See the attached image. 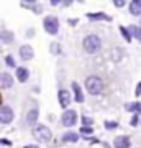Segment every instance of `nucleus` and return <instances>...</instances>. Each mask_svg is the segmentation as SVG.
Segmentation results:
<instances>
[{
    "label": "nucleus",
    "mask_w": 141,
    "mask_h": 148,
    "mask_svg": "<svg viewBox=\"0 0 141 148\" xmlns=\"http://www.w3.org/2000/svg\"><path fill=\"white\" fill-rule=\"evenodd\" d=\"M84 87H85V90H87L90 95H100L105 89V82L100 76L92 74V76H87V77H85Z\"/></svg>",
    "instance_id": "f257e3e1"
},
{
    "label": "nucleus",
    "mask_w": 141,
    "mask_h": 148,
    "mask_svg": "<svg viewBox=\"0 0 141 148\" xmlns=\"http://www.w3.org/2000/svg\"><path fill=\"white\" fill-rule=\"evenodd\" d=\"M82 49L87 54H97L102 49V38L95 33H90L82 40Z\"/></svg>",
    "instance_id": "f03ea898"
},
{
    "label": "nucleus",
    "mask_w": 141,
    "mask_h": 148,
    "mask_svg": "<svg viewBox=\"0 0 141 148\" xmlns=\"http://www.w3.org/2000/svg\"><path fill=\"white\" fill-rule=\"evenodd\" d=\"M31 137L36 140L38 143H49L52 140V132L51 128L44 125V123H38L31 128Z\"/></svg>",
    "instance_id": "7ed1b4c3"
},
{
    "label": "nucleus",
    "mask_w": 141,
    "mask_h": 148,
    "mask_svg": "<svg viewBox=\"0 0 141 148\" xmlns=\"http://www.w3.org/2000/svg\"><path fill=\"white\" fill-rule=\"evenodd\" d=\"M59 28H61V23H59V18L56 15H46L43 18V30L48 35L56 36L59 33Z\"/></svg>",
    "instance_id": "20e7f679"
},
{
    "label": "nucleus",
    "mask_w": 141,
    "mask_h": 148,
    "mask_svg": "<svg viewBox=\"0 0 141 148\" xmlns=\"http://www.w3.org/2000/svg\"><path fill=\"white\" fill-rule=\"evenodd\" d=\"M79 119H80V117H79L77 110H74V109H66V110H63V114L59 117V122H61L63 127L72 128L74 125H77Z\"/></svg>",
    "instance_id": "39448f33"
},
{
    "label": "nucleus",
    "mask_w": 141,
    "mask_h": 148,
    "mask_svg": "<svg viewBox=\"0 0 141 148\" xmlns=\"http://www.w3.org/2000/svg\"><path fill=\"white\" fill-rule=\"evenodd\" d=\"M72 101H74L72 92H71L69 89H66V87H59L58 89V104H59V107H61L63 110H66V109L71 107Z\"/></svg>",
    "instance_id": "423d86ee"
},
{
    "label": "nucleus",
    "mask_w": 141,
    "mask_h": 148,
    "mask_svg": "<svg viewBox=\"0 0 141 148\" xmlns=\"http://www.w3.org/2000/svg\"><path fill=\"white\" fill-rule=\"evenodd\" d=\"M13 119H15V112L10 106H7V104L0 106V123L2 125H10Z\"/></svg>",
    "instance_id": "0eeeda50"
},
{
    "label": "nucleus",
    "mask_w": 141,
    "mask_h": 148,
    "mask_svg": "<svg viewBox=\"0 0 141 148\" xmlns=\"http://www.w3.org/2000/svg\"><path fill=\"white\" fill-rule=\"evenodd\" d=\"M38 122H40V109L38 107L28 109V112L25 114V125L33 128L35 125H38Z\"/></svg>",
    "instance_id": "6e6552de"
},
{
    "label": "nucleus",
    "mask_w": 141,
    "mask_h": 148,
    "mask_svg": "<svg viewBox=\"0 0 141 148\" xmlns=\"http://www.w3.org/2000/svg\"><path fill=\"white\" fill-rule=\"evenodd\" d=\"M18 56H20V59L23 63H28V61H31V59L35 58V49H33L31 45L25 43V45H21V46L18 48Z\"/></svg>",
    "instance_id": "1a4fd4ad"
},
{
    "label": "nucleus",
    "mask_w": 141,
    "mask_h": 148,
    "mask_svg": "<svg viewBox=\"0 0 141 148\" xmlns=\"http://www.w3.org/2000/svg\"><path fill=\"white\" fill-rule=\"evenodd\" d=\"M71 92H72L74 102H77V104H84V102H85L84 89H82V86L79 84L77 81H72V82H71Z\"/></svg>",
    "instance_id": "9d476101"
},
{
    "label": "nucleus",
    "mask_w": 141,
    "mask_h": 148,
    "mask_svg": "<svg viewBox=\"0 0 141 148\" xmlns=\"http://www.w3.org/2000/svg\"><path fill=\"white\" fill-rule=\"evenodd\" d=\"M30 76H31V73H30V69L26 68V66H16V69H15V79L18 81L20 84L28 82V81H30Z\"/></svg>",
    "instance_id": "9b49d317"
},
{
    "label": "nucleus",
    "mask_w": 141,
    "mask_h": 148,
    "mask_svg": "<svg viewBox=\"0 0 141 148\" xmlns=\"http://www.w3.org/2000/svg\"><path fill=\"white\" fill-rule=\"evenodd\" d=\"M15 86V76H12L10 73H7V71H3V73H0V87L2 89H12Z\"/></svg>",
    "instance_id": "f8f14e48"
},
{
    "label": "nucleus",
    "mask_w": 141,
    "mask_h": 148,
    "mask_svg": "<svg viewBox=\"0 0 141 148\" xmlns=\"http://www.w3.org/2000/svg\"><path fill=\"white\" fill-rule=\"evenodd\" d=\"M112 145L113 148H131V138L128 135H116Z\"/></svg>",
    "instance_id": "ddd939ff"
},
{
    "label": "nucleus",
    "mask_w": 141,
    "mask_h": 148,
    "mask_svg": "<svg viewBox=\"0 0 141 148\" xmlns=\"http://www.w3.org/2000/svg\"><path fill=\"white\" fill-rule=\"evenodd\" d=\"M85 16L89 21H112V16L107 15L105 12H89Z\"/></svg>",
    "instance_id": "4468645a"
},
{
    "label": "nucleus",
    "mask_w": 141,
    "mask_h": 148,
    "mask_svg": "<svg viewBox=\"0 0 141 148\" xmlns=\"http://www.w3.org/2000/svg\"><path fill=\"white\" fill-rule=\"evenodd\" d=\"M80 140V133L74 132V130H67L61 135V142L63 143H77Z\"/></svg>",
    "instance_id": "2eb2a0df"
},
{
    "label": "nucleus",
    "mask_w": 141,
    "mask_h": 148,
    "mask_svg": "<svg viewBox=\"0 0 141 148\" xmlns=\"http://www.w3.org/2000/svg\"><path fill=\"white\" fill-rule=\"evenodd\" d=\"M15 41V33L12 30H0V43L2 45H12Z\"/></svg>",
    "instance_id": "dca6fc26"
},
{
    "label": "nucleus",
    "mask_w": 141,
    "mask_h": 148,
    "mask_svg": "<svg viewBox=\"0 0 141 148\" xmlns=\"http://www.w3.org/2000/svg\"><path fill=\"white\" fill-rule=\"evenodd\" d=\"M128 12L133 16H141V0H130L128 3Z\"/></svg>",
    "instance_id": "f3484780"
},
{
    "label": "nucleus",
    "mask_w": 141,
    "mask_h": 148,
    "mask_svg": "<svg viewBox=\"0 0 141 148\" xmlns=\"http://www.w3.org/2000/svg\"><path fill=\"white\" fill-rule=\"evenodd\" d=\"M125 110L130 112V114H140V115H141V102L140 101L126 102V104H125Z\"/></svg>",
    "instance_id": "a211bd4d"
},
{
    "label": "nucleus",
    "mask_w": 141,
    "mask_h": 148,
    "mask_svg": "<svg viewBox=\"0 0 141 148\" xmlns=\"http://www.w3.org/2000/svg\"><path fill=\"white\" fill-rule=\"evenodd\" d=\"M79 133H80V137H84L85 140H90V138H92V135H94V127L80 125V128H79Z\"/></svg>",
    "instance_id": "6ab92c4d"
},
{
    "label": "nucleus",
    "mask_w": 141,
    "mask_h": 148,
    "mask_svg": "<svg viewBox=\"0 0 141 148\" xmlns=\"http://www.w3.org/2000/svg\"><path fill=\"white\" fill-rule=\"evenodd\" d=\"M128 28H130L133 40H136V41L141 45V27H140V25H130Z\"/></svg>",
    "instance_id": "aec40b11"
},
{
    "label": "nucleus",
    "mask_w": 141,
    "mask_h": 148,
    "mask_svg": "<svg viewBox=\"0 0 141 148\" xmlns=\"http://www.w3.org/2000/svg\"><path fill=\"white\" fill-rule=\"evenodd\" d=\"M120 35H121V38L125 40L126 43H131L133 41V36H131V32H130V28L128 27H123V25H120Z\"/></svg>",
    "instance_id": "412c9836"
},
{
    "label": "nucleus",
    "mask_w": 141,
    "mask_h": 148,
    "mask_svg": "<svg viewBox=\"0 0 141 148\" xmlns=\"http://www.w3.org/2000/svg\"><path fill=\"white\" fill-rule=\"evenodd\" d=\"M120 127V123L115 120H105L104 122V128L105 130H108V132H112V130H116V128Z\"/></svg>",
    "instance_id": "4be33fe9"
},
{
    "label": "nucleus",
    "mask_w": 141,
    "mask_h": 148,
    "mask_svg": "<svg viewBox=\"0 0 141 148\" xmlns=\"http://www.w3.org/2000/svg\"><path fill=\"white\" fill-rule=\"evenodd\" d=\"M121 58H123V51H121V48H113L112 49V59L113 61H121Z\"/></svg>",
    "instance_id": "5701e85b"
},
{
    "label": "nucleus",
    "mask_w": 141,
    "mask_h": 148,
    "mask_svg": "<svg viewBox=\"0 0 141 148\" xmlns=\"http://www.w3.org/2000/svg\"><path fill=\"white\" fill-rule=\"evenodd\" d=\"M5 66L10 69H16V61L13 58V54H7L5 56Z\"/></svg>",
    "instance_id": "b1692460"
},
{
    "label": "nucleus",
    "mask_w": 141,
    "mask_h": 148,
    "mask_svg": "<svg viewBox=\"0 0 141 148\" xmlns=\"http://www.w3.org/2000/svg\"><path fill=\"white\" fill-rule=\"evenodd\" d=\"M130 125H131V127H133V128L140 127V125H141V117H140V114H133V115H131Z\"/></svg>",
    "instance_id": "393cba45"
},
{
    "label": "nucleus",
    "mask_w": 141,
    "mask_h": 148,
    "mask_svg": "<svg viewBox=\"0 0 141 148\" xmlns=\"http://www.w3.org/2000/svg\"><path fill=\"white\" fill-rule=\"evenodd\" d=\"M79 122H80L82 125H87V127H92V125H94V119L89 117V115H80Z\"/></svg>",
    "instance_id": "a878e982"
},
{
    "label": "nucleus",
    "mask_w": 141,
    "mask_h": 148,
    "mask_svg": "<svg viewBox=\"0 0 141 148\" xmlns=\"http://www.w3.org/2000/svg\"><path fill=\"white\" fill-rule=\"evenodd\" d=\"M49 51H51L54 56H58V54H61V46H59V43L52 41L51 45H49Z\"/></svg>",
    "instance_id": "bb28decb"
},
{
    "label": "nucleus",
    "mask_w": 141,
    "mask_h": 148,
    "mask_svg": "<svg viewBox=\"0 0 141 148\" xmlns=\"http://www.w3.org/2000/svg\"><path fill=\"white\" fill-rule=\"evenodd\" d=\"M28 7H30V8L33 10V13H38V15H40V13H43V5H40V3H35V5H28Z\"/></svg>",
    "instance_id": "cd10ccee"
},
{
    "label": "nucleus",
    "mask_w": 141,
    "mask_h": 148,
    "mask_svg": "<svg viewBox=\"0 0 141 148\" xmlns=\"http://www.w3.org/2000/svg\"><path fill=\"white\" fill-rule=\"evenodd\" d=\"M113 2V5L116 7V8H123V7L126 5V0H112Z\"/></svg>",
    "instance_id": "c85d7f7f"
},
{
    "label": "nucleus",
    "mask_w": 141,
    "mask_h": 148,
    "mask_svg": "<svg viewBox=\"0 0 141 148\" xmlns=\"http://www.w3.org/2000/svg\"><path fill=\"white\" fill-rule=\"evenodd\" d=\"M135 95L136 97H141V81L136 84V87H135Z\"/></svg>",
    "instance_id": "c756f323"
},
{
    "label": "nucleus",
    "mask_w": 141,
    "mask_h": 148,
    "mask_svg": "<svg viewBox=\"0 0 141 148\" xmlns=\"http://www.w3.org/2000/svg\"><path fill=\"white\" fill-rule=\"evenodd\" d=\"M0 145H5V147H12L10 140H5V138H0Z\"/></svg>",
    "instance_id": "7c9ffc66"
},
{
    "label": "nucleus",
    "mask_w": 141,
    "mask_h": 148,
    "mask_svg": "<svg viewBox=\"0 0 141 148\" xmlns=\"http://www.w3.org/2000/svg\"><path fill=\"white\" fill-rule=\"evenodd\" d=\"M23 148H40V145L38 143H26V145H23Z\"/></svg>",
    "instance_id": "2f4dec72"
},
{
    "label": "nucleus",
    "mask_w": 141,
    "mask_h": 148,
    "mask_svg": "<svg viewBox=\"0 0 141 148\" xmlns=\"http://www.w3.org/2000/svg\"><path fill=\"white\" fill-rule=\"evenodd\" d=\"M72 2H74V0H63V2H61V5H63V7H71V5H72Z\"/></svg>",
    "instance_id": "473e14b6"
},
{
    "label": "nucleus",
    "mask_w": 141,
    "mask_h": 148,
    "mask_svg": "<svg viewBox=\"0 0 141 148\" xmlns=\"http://www.w3.org/2000/svg\"><path fill=\"white\" fill-rule=\"evenodd\" d=\"M38 3V0H23V5H35Z\"/></svg>",
    "instance_id": "72a5a7b5"
},
{
    "label": "nucleus",
    "mask_w": 141,
    "mask_h": 148,
    "mask_svg": "<svg viewBox=\"0 0 141 148\" xmlns=\"http://www.w3.org/2000/svg\"><path fill=\"white\" fill-rule=\"evenodd\" d=\"M33 35H35V28H30V30L26 32V38H31Z\"/></svg>",
    "instance_id": "f704fd0d"
},
{
    "label": "nucleus",
    "mask_w": 141,
    "mask_h": 148,
    "mask_svg": "<svg viewBox=\"0 0 141 148\" xmlns=\"http://www.w3.org/2000/svg\"><path fill=\"white\" fill-rule=\"evenodd\" d=\"M61 2H63V0H49V3H51L52 7H58Z\"/></svg>",
    "instance_id": "c9c22d12"
},
{
    "label": "nucleus",
    "mask_w": 141,
    "mask_h": 148,
    "mask_svg": "<svg viewBox=\"0 0 141 148\" xmlns=\"http://www.w3.org/2000/svg\"><path fill=\"white\" fill-rule=\"evenodd\" d=\"M77 21L79 20H76V18H71V20H69V23H71V25H77Z\"/></svg>",
    "instance_id": "e433bc0d"
},
{
    "label": "nucleus",
    "mask_w": 141,
    "mask_h": 148,
    "mask_svg": "<svg viewBox=\"0 0 141 148\" xmlns=\"http://www.w3.org/2000/svg\"><path fill=\"white\" fill-rule=\"evenodd\" d=\"M76 2H77V3H84V2H85V0H76Z\"/></svg>",
    "instance_id": "4c0bfd02"
}]
</instances>
